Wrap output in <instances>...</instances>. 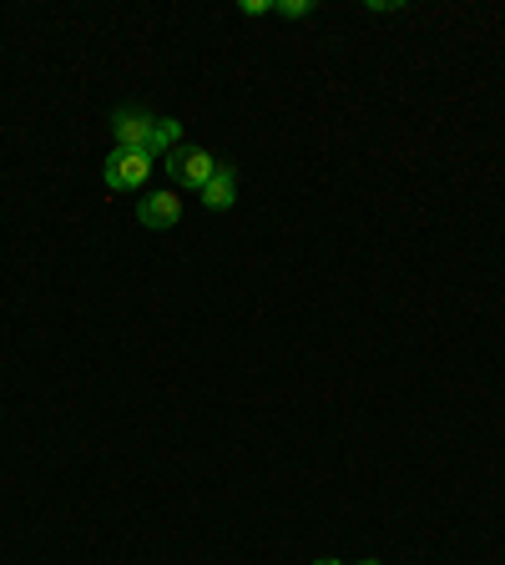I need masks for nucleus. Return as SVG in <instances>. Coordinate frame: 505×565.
I'll list each match as a JSON object with an SVG mask.
<instances>
[{"label": "nucleus", "instance_id": "7ed1b4c3", "mask_svg": "<svg viewBox=\"0 0 505 565\" xmlns=\"http://www.w3.org/2000/svg\"><path fill=\"white\" fill-rule=\"evenodd\" d=\"M152 126H157V116L137 112V106H122V112L112 116V132H116V147H152Z\"/></svg>", "mask_w": 505, "mask_h": 565}, {"label": "nucleus", "instance_id": "20e7f679", "mask_svg": "<svg viewBox=\"0 0 505 565\" xmlns=\"http://www.w3.org/2000/svg\"><path fill=\"white\" fill-rule=\"evenodd\" d=\"M233 202H238V167H233V162H217L213 182L202 188V207H207V213H227Z\"/></svg>", "mask_w": 505, "mask_h": 565}, {"label": "nucleus", "instance_id": "f03ea898", "mask_svg": "<svg viewBox=\"0 0 505 565\" xmlns=\"http://www.w3.org/2000/svg\"><path fill=\"white\" fill-rule=\"evenodd\" d=\"M167 172L182 182V188H192V192H202L207 182H213V172H217V162L207 157V151H198V147H177L172 157H167Z\"/></svg>", "mask_w": 505, "mask_h": 565}, {"label": "nucleus", "instance_id": "0eeeda50", "mask_svg": "<svg viewBox=\"0 0 505 565\" xmlns=\"http://www.w3.org/2000/svg\"><path fill=\"white\" fill-rule=\"evenodd\" d=\"M273 11L289 15V21H303V15H314V0H278Z\"/></svg>", "mask_w": 505, "mask_h": 565}, {"label": "nucleus", "instance_id": "1a4fd4ad", "mask_svg": "<svg viewBox=\"0 0 505 565\" xmlns=\"http://www.w3.org/2000/svg\"><path fill=\"white\" fill-rule=\"evenodd\" d=\"M359 565H384V561H359Z\"/></svg>", "mask_w": 505, "mask_h": 565}, {"label": "nucleus", "instance_id": "f257e3e1", "mask_svg": "<svg viewBox=\"0 0 505 565\" xmlns=\"http://www.w3.org/2000/svg\"><path fill=\"white\" fill-rule=\"evenodd\" d=\"M157 167V157L142 147H116L112 157H106V188L112 192H132L147 182V172Z\"/></svg>", "mask_w": 505, "mask_h": 565}, {"label": "nucleus", "instance_id": "39448f33", "mask_svg": "<svg viewBox=\"0 0 505 565\" xmlns=\"http://www.w3.org/2000/svg\"><path fill=\"white\" fill-rule=\"evenodd\" d=\"M137 217H142V227H177L182 202H177V192H147L137 202Z\"/></svg>", "mask_w": 505, "mask_h": 565}, {"label": "nucleus", "instance_id": "423d86ee", "mask_svg": "<svg viewBox=\"0 0 505 565\" xmlns=\"http://www.w3.org/2000/svg\"><path fill=\"white\" fill-rule=\"evenodd\" d=\"M177 142H182V122H172V116H157V126H152V157H172Z\"/></svg>", "mask_w": 505, "mask_h": 565}, {"label": "nucleus", "instance_id": "6e6552de", "mask_svg": "<svg viewBox=\"0 0 505 565\" xmlns=\"http://www.w3.org/2000/svg\"><path fill=\"white\" fill-rule=\"evenodd\" d=\"M238 11H243V15H263V11H273V5H268V0H243Z\"/></svg>", "mask_w": 505, "mask_h": 565}, {"label": "nucleus", "instance_id": "9d476101", "mask_svg": "<svg viewBox=\"0 0 505 565\" xmlns=\"http://www.w3.org/2000/svg\"><path fill=\"white\" fill-rule=\"evenodd\" d=\"M314 565H339V561H314Z\"/></svg>", "mask_w": 505, "mask_h": 565}]
</instances>
